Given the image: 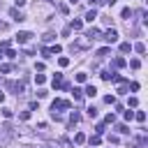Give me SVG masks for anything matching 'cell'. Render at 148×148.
Masks as SVG:
<instances>
[{"mask_svg":"<svg viewBox=\"0 0 148 148\" xmlns=\"http://www.w3.org/2000/svg\"><path fill=\"white\" fill-rule=\"evenodd\" d=\"M14 136H16L14 127H12L9 123H2V125H0V146H7L9 139H14Z\"/></svg>","mask_w":148,"mask_h":148,"instance_id":"6da1fadb","label":"cell"},{"mask_svg":"<svg viewBox=\"0 0 148 148\" xmlns=\"http://www.w3.org/2000/svg\"><path fill=\"white\" fill-rule=\"evenodd\" d=\"M62 109H72V102L69 99H56L51 104V113H60Z\"/></svg>","mask_w":148,"mask_h":148,"instance_id":"7a4b0ae2","label":"cell"},{"mask_svg":"<svg viewBox=\"0 0 148 148\" xmlns=\"http://www.w3.org/2000/svg\"><path fill=\"white\" fill-rule=\"evenodd\" d=\"M102 39H104V42H109V44H116V42H118V32L111 28V30H106V32H104V37H102Z\"/></svg>","mask_w":148,"mask_h":148,"instance_id":"3957f363","label":"cell"},{"mask_svg":"<svg viewBox=\"0 0 148 148\" xmlns=\"http://www.w3.org/2000/svg\"><path fill=\"white\" fill-rule=\"evenodd\" d=\"M7 88H9V90H16V95H21V92L25 90L23 81H9V83H7Z\"/></svg>","mask_w":148,"mask_h":148,"instance_id":"277c9868","label":"cell"},{"mask_svg":"<svg viewBox=\"0 0 148 148\" xmlns=\"http://www.w3.org/2000/svg\"><path fill=\"white\" fill-rule=\"evenodd\" d=\"M16 39H18V44H28V42L32 39V32H28V30H21V32L16 35Z\"/></svg>","mask_w":148,"mask_h":148,"instance_id":"5b68a950","label":"cell"},{"mask_svg":"<svg viewBox=\"0 0 148 148\" xmlns=\"http://www.w3.org/2000/svg\"><path fill=\"white\" fill-rule=\"evenodd\" d=\"M9 16H12L14 21H25V16L21 14V9H16V7H12V9H9Z\"/></svg>","mask_w":148,"mask_h":148,"instance_id":"8992f818","label":"cell"},{"mask_svg":"<svg viewBox=\"0 0 148 148\" xmlns=\"http://www.w3.org/2000/svg\"><path fill=\"white\" fill-rule=\"evenodd\" d=\"M79 120H81V116H79L76 111H72V113H69V120H67V127H74Z\"/></svg>","mask_w":148,"mask_h":148,"instance_id":"52a82bcc","label":"cell"},{"mask_svg":"<svg viewBox=\"0 0 148 148\" xmlns=\"http://www.w3.org/2000/svg\"><path fill=\"white\" fill-rule=\"evenodd\" d=\"M95 18H97V9H95V7H92V9H90V12H86V21H88V23H92V21H95Z\"/></svg>","mask_w":148,"mask_h":148,"instance_id":"ba28073f","label":"cell"},{"mask_svg":"<svg viewBox=\"0 0 148 148\" xmlns=\"http://www.w3.org/2000/svg\"><path fill=\"white\" fill-rule=\"evenodd\" d=\"M51 83H53V88H56V90H58V88H60V86H62V74H56V76H53V79H51Z\"/></svg>","mask_w":148,"mask_h":148,"instance_id":"9c48e42d","label":"cell"},{"mask_svg":"<svg viewBox=\"0 0 148 148\" xmlns=\"http://www.w3.org/2000/svg\"><path fill=\"white\" fill-rule=\"evenodd\" d=\"M83 95H88V97H95V95H97V88H95V86H86Z\"/></svg>","mask_w":148,"mask_h":148,"instance_id":"30bf717a","label":"cell"},{"mask_svg":"<svg viewBox=\"0 0 148 148\" xmlns=\"http://www.w3.org/2000/svg\"><path fill=\"white\" fill-rule=\"evenodd\" d=\"M81 28H83V21H79V18L69 23V30H81Z\"/></svg>","mask_w":148,"mask_h":148,"instance_id":"8fae6325","label":"cell"},{"mask_svg":"<svg viewBox=\"0 0 148 148\" xmlns=\"http://www.w3.org/2000/svg\"><path fill=\"white\" fill-rule=\"evenodd\" d=\"M97 35H99V30H97V28H90V30H88V32H86V37H88V39H90V42H92V39H95V37H97Z\"/></svg>","mask_w":148,"mask_h":148,"instance_id":"7c38bea8","label":"cell"},{"mask_svg":"<svg viewBox=\"0 0 148 148\" xmlns=\"http://www.w3.org/2000/svg\"><path fill=\"white\" fill-rule=\"evenodd\" d=\"M74 143H76V146H81V143H86V134H83V132H79V134L74 136Z\"/></svg>","mask_w":148,"mask_h":148,"instance_id":"4fadbf2b","label":"cell"},{"mask_svg":"<svg viewBox=\"0 0 148 148\" xmlns=\"http://www.w3.org/2000/svg\"><path fill=\"white\" fill-rule=\"evenodd\" d=\"M132 14H134V12H132L130 7H123V12H120V16H123V18H127V21H130V16H132Z\"/></svg>","mask_w":148,"mask_h":148,"instance_id":"5bb4252c","label":"cell"},{"mask_svg":"<svg viewBox=\"0 0 148 148\" xmlns=\"http://www.w3.org/2000/svg\"><path fill=\"white\" fill-rule=\"evenodd\" d=\"M130 51H132V44L130 42H123L120 44V53H130Z\"/></svg>","mask_w":148,"mask_h":148,"instance_id":"9a60e30c","label":"cell"},{"mask_svg":"<svg viewBox=\"0 0 148 148\" xmlns=\"http://www.w3.org/2000/svg\"><path fill=\"white\" fill-rule=\"evenodd\" d=\"M132 49H134L136 53H146V44H141V42H139V44H134Z\"/></svg>","mask_w":148,"mask_h":148,"instance_id":"2e32d148","label":"cell"},{"mask_svg":"<svg viewBox=\"0 0 148 148\" xmlns=\"http://www.w3.org/2000/svg\"><path fill=\"white\" fill-rule=\"evenodd\" d=\"M74 99H76V102L83 99V90H81V88H74Z\"/></svg>","mask_w":148,"mask_h":148,"instance_id":"e0dca14e","label":"cell"},{"mask_svg":"<svg viewBox=\"0 0 148 148\" xmlns=\"http://www.w3.org/2000/svg\"><path fill=\"white\" fill-rule=\"evenodd\" d=\"M88 141H90V146H99V143H102V139H99V134H95V136H90Z\"/></svg>","mask_w":148,"mask_h":148,"instance_id":"ac0fdd59","label":"cell"},{"mask_svg":"<svg viewBox=\"0 0 148 148\" xmlns=\"http://www.w3.org/2000/svg\"><path fill=\"white\" fill-rule=\"evenodd\" d=\"M109 53H111V49H109V46H104V49H99V51H97V56H99V58H104V56H109Z\"/></svg>","mask_w":148,"mask_h":148,"instance_id":"d6986e66","label":"cell"},{"mask_svg":"<svg viewBox=\"0 0 148 148\" xmlns=\"http://www.w3.org/2000/svg\"><path fill=\"white\" fill-rule=\"evenodd\" d=\"M125 65H127L125 58H116V60H113V67H125Z\"/></svg>","mask_w":148,"mask_h":148,"instance_id":"ffe728a7","label":"cell"},{"mask_svg":"<svg viewBox=\"0 0 148 148\" xmlns=\"http://www.w3.org/2000/svg\"><path fill=\"white\" fill-rule=\"evenodd\" d=\"M130 67H132V69H139V67H141V60H136V58L130 60Z\"/></svg>","mask_w":148,"mask_h":148,"instance_id":"44dd1931","label":"cell"},{"mask_svg":"<svg viewBox=\"0 0 148 148\" xmlns=\"http://www.w3.org/2000/svg\"><path fill=\"white\" fill-rule=\"evenodd\" d=\"M134 118H136L139 123H143V120H146V113H143V111H136V113H134Z\"/></svg>","mask_w":148,"mask_h":148,"instance_id":"7402d4cb","label":"cell"},{"mask_svg":"<svg viewBox=\"0 0 148 148\" xmlns=\"http://www.w3.org/2000/svg\"><path fill=\"white\" fill-rule=\"evenodd\" d=\"M35 81H37V86H42V83L46 81V76H44V74H37V76H35Z\"/></svg>","mask_w":148,"mask_h":148,"instance_id":"603a6c76","label":"cell"},{"mask_svg":"<svg viewBox=\"0 0 148 148\" xmlns=\"http://www.w3.org/2000/svg\"><path fill=\"white\" fill-rule=\"evenodd\" d=\"M86 111H88V116H90V118H95V116H97V109H95V106H88Z\"/></svg>","mask_w":148,"mask_h":148,"instance_id":"cb8c5ba5","label":"cell"},{"mask_svg":"<svg viewBox=\"0 0 148 148\" xmlns=\"http://www.w3.org/2000/svg\"><path fill=\"white\" fill-rule=\"evenodd\" d=\"M7 58L14 60V58H16V51H14V49H7Z\"/></svg>","mask_w":148,"mask_h":148,"instance_id":"d4e9b609","label":"cell"},{"mask_svg":"<svg viewBox=\"0 0 148 148\" xmlns=\"http://www.w3.org/2000/svg\"><path fill=\"white\" fill-rule=\"evenodd\" d=\"M42 56H44V58H51L53 53H51V49H46V46H44V49H42Z\"/></svg>","mask_w":148,"mask_h":148,"instance_id":"484cf974","label":"cell"},{"mask_svg":"<svg viewBox=\"0 0 148 148\" xmlns=\"http://www.w3.org/2000/svg\"><path fill=\"white\" fill-rule=\"evenodd\" d=\"M58 65H60V67H67V65H69V58H60Z\"/></svg>","mask_w":148,"mask_h":148,"instance_id":"4316f807","label":"cell"},{"mask_svg":"<svg viewBox=\"0 0 148 148\" xmlns=\"http://www.w3.org/2000/svg\"><path fill=\"white\" fill-rule=\"evenodd\" d=\"M0 72H2V74H7V72H12V65H0Z\"/></svg>","mask_w":148,"mask_h":148,"instance_id":"83f0119b","label":"cell"},{"mask_svg":"<svg viewBox=\"0 0 148 148\" xmlns=\"http://www.w3.org/2000/svg\"><path fill=\"white\" fill-rule=\"evenodd\" d=\"M111 74H113V72H109V69H104V72H102V79H104V81H109V79H111Z\"/></svg>","mask_w":148,"mask_h":148,"instance_id":"f1b7e54d","label":"cell"},{"mask_svg":"<svg viewBox=\"0 0 148 148\" xmlns=\"http://www.w3.org/2000/svg\"><path fill=\"white\" fill-rule=\"evenodd\" d=\"M86 79H88V76H86L83 72H81V74H76V81H79V83H86Z\"/></svg>","mask_w":148,"mask_h":148,"instance_id":"f546056e","label":"cell"},{"mask_svg":"<svg viewBox=\"0 0 148 148\" xmlns=\"http://www.w3.org/2000/svg\"><path fill=\"white\" fill-rule=\"evenodd\" d=\"M104 102H106V104H116V97H113V95H106Z\"/></svg>","mask_w":148,"mask_h":148,"instance_id":"4dcf8cb0","label":"cell"},{"mask_svg":"<svg viewBox=\"0 0 148 148\" xmlns=\"http://www.w3.org/2000/svg\"><path fill=\"white\" fill-rule=\"evenodd\" d=\"M51 39H56V35H53V32H46V35H44V42H51Z\"/></svg>","mask_w":148,"mask_h":148,"instance_id":"1f68e13d","label":"cell"},{"mask_svg":"<svg viewBox=\"0 0 148 148\" xmlns=\"http://www.w3.org/2000/svg\"><path fill=\"white\" fill-rule=\"evenodd\" d=\"M18 118H21V120H28V118H30V111H21V116H18Z\"/></svg>","mask_w":148,"mask_h":148,"instance_id":"d6a6232c","label":"cell"},{"mask_svg":"<svg viewBox=\"0 0 148 148\" xmlns=\"http://www.w3.org/2000/svg\"><path fill=\"white\" fill-rule=\"evenodd\" d=\"M113 120H116V116H113V113H109V116H106V118H104V123H109V125H111V123H113Z\"/></svg>","mask_w":148,"mask_h":148,"instance_id":"836d02e7","label":"cell"},{"mask_svg":"<svg viewBox=\"0 0 148 148\" xmlns=\"http://www.w3.org/2000/svg\"><path fill=\"white\" fill-rule=\"evenodd\" d=\"M118 132H123V134H127V132H130V127H127V125H118Z\"/></svg>","mask_w":148,"mask_h":148,"instance_id":"e575fe53","label":"cell"},{"mask_svg":"<svg viewBox=\"0 0 148 148\" xmlns=\"http://www.w3.org/2000/svg\"><path fill=\"white\" fill-rule=\"evenodd\" d=\"M60 51H62V46H58V44H56V46H51V53H60Z\"/></svg>","mask_w":148,"mask_h":148,"instance_id":"d590c367","label":"cell"},{"mask_svg":"<svg viewBox=\"0 0 148 148\" xmlns=\"http://www.w3.org/2000/svg\"><path fill=\"white\" fill-rule=\"evenodd\" d=\"M46 95H49V92H46L44 88H39V90H37V97H46Z\"/></svg>","mask_w":148,"mask_h":148,"instance_id":"8d00e7d4","label":"cell"},{"mask_svg":"<svg viewBox=\"0 0 148 148\" xmlns=\"http://www.w3.org/2000/svg\"><path fill=\"white\" fill-rule=\"evenodd\" d=\"M2 116L5 118H12V109H2Z\"/></svg>","mask_w":148,"mask_h":148,"instance_id":"74e56055","label":"cell"},{"mask_svg":"<svg viewBox=\"0 0 148 148\" xmlns=\"http://www.w3.org/2000/svg\"><path fill=\"white\" fill-rule=\"evenodd\" d=\"M134 118V111H125V120H132Z\"/></svg>","mask_w":148,"mask_h":148,"instance_id":"f35d334b","label":"cell"},{"mask_svg":"<svg viewBox=\"0 0 148 148\" xmlns=\"http://www.w3.org/2000/svg\"><path fill=\"white\" fill-rule=\"evenodd\" d=\"M95 132H97V134H102V132H104V123H99V125L95 127Z\"/></svg>","mask_w":148,"mask_h":148,"instance_id":"ab89813d","label":"cell"},{"mask_svg":"<svg viewBox=\"0 0 148 148\" xmlns=\"http://www.w3.org/2000/svg\"><path fill=\"white\" fill-rule=\"evenodd\" d=\"M7 46H9V42H0V53H2V51H7Z\"/></svg>","mask_w":148,"mask_h":148,"instance_id":"60d3db41","label":"cell"},{"mask_svg":"<svg viewBox=\"0 0 148 148\" xmlns=\"http://www.w3.org/2000/svg\"><path fill=\"white\" fill-rule=\"evenodd\" d=\"M14 2H16V9H18V7H23V5L28 2V0H14Z\"/></svg>","mask_w":148,"mask_h":148,"instance_id":"b9f144b4","label":"cell"},{"mask_svg":"<svg viewBox=\"0 0 148 148\" xmlns=\"http://www.w3.org/2000/svg\"><path fill=\"white\" fill-rule=\"evenodd\" d=\"M88 2H90V5H104L106 0H88Z\"/></svg>","mask_w":148,"mask_h":148,"instance_id":"7bdbcfd3","label":"cell"},{"mask_svg":"<svg viewBox=\"0 0 148 148\" xmlns=\"http://www.w3.org/2000/svg\"><path fill=\"white\" fill-rule=\"evenodd\" d=\"M0 102H5V92L2 90H0Z\"/></svg>","mask_w":148,"mask_h":148,"instance_id":"ee69618b","label":"cell"},{"mask_svg":"<svg viewBox=\"0 0 148 148\" xmlns=\"http://www.w3.org/2000/svg\"><path fill=\"white\" fill-rule=\"evenodd\" d=\"M69 2H72V5H74V2H76V0H69Z\"/></svg>","mask_w":148,"mask_h":148,"instance_id":"f6af8a7d","label":"cell"}]
</instances>
